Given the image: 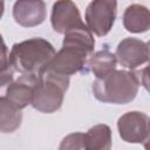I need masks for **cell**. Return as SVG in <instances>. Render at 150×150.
<instances>
[{
	"label": "cell",
	"instance_id": "3957f363",
	"mask_svg": "<svg viewBox=\"0 0 150 150\" xmlns=\"http://www.w3.org/2000/svg\"><path fill=\"white\" fill-rule=\"evenodd\" d=\"M91 89L95 98L103 103L127 104L136 97L139 82L134 70L115 69L103 77L95 79Z\"/></svg>",
	"mask_w": 150,
	"mask_h": 150
},
{
	"label": "cell",
	"instance_id": "6da1fadb",
	"mask_svg": "<svg viewBox=\"0 0 150 150\" xmlns=\"http://www.w3.org/2000/svg\"><path fill=\"white\" fill-rule=\"evenodd\" d=\"M94 47L95 39L87 27L68 30L64 33L61 49L55 53L43 71L70 77L84 69Z\"/></svg>",
	"mask_w": 150,
	"mask_h": 150
},
{
	"label": "cell",
	"instance_id": "30bf717a",
	"mask_svg": "<svg viewBox=\"0 0 150 150\" xmlns=\"http://www.w3.org/2000/svg\"><path fill=\"white\" fill-rule=\"evenodd\" d=\"M46 4L43 1L20 0L14 2V21L22 27H35L41 25L46 19Z\"/></svg>",
	"mask_w": 150,
	"mask_h": 150
},
{
	"label": "cell",
	"instance_id": "7a4b0ae2",
	"mask_svg": "<svg viewBox=\"0 0 150 150\" xmlns=\"http://www.w3.org/2000/svg\"><path fill=\"white\" fill-rule=\"evenodd\" d=\"M53 45L42 38H32L12 46L9 62L15 71L40 75L55 55Z\"/></svg>",
	"mask_w": 150,
	"mask_h": 150
},
{
	"label": "cell",
	"instance_id": "7c38bea8",
	"mask_svg": "<svg viewBox=\"0 0 150 150\" xmlns=\"http://www.w3.org/2000/svg\"><path fill=\"white\" fill-rule=\"evenodd\" d=\"M117 60L115 54H112L108 48L101 49L96 53H93L87 60L86 66L95 75L96 79L103 77L110 71L116 69Z\"/></svg>",
	"mask_w": 150,
	"mask_h": 150
},
{
	"label": "cell",
	"instance_id": "ba28073f",
	"mask_svg": "<svg viewBox=\"0 0 150 150\" xmlns=\"http://www.w3.org/2000/svg\"><path fill=\"white\" fill-rule=\"evenodd\" d=\"M50 22L53 29L59 34H64L75 28L87 27L81 19L77 6L69 0L56 1L53 4Z\"/></svg>",
	"mask_w": 150,
	"mask_h": 150
},
{
	"label": "cell",
	"instance_id": "e0dca14e",
	"mask_svg": "<svg viewBox=\"0 0 150 150\" xmlns=\"http://www.w3.org/2000/svg\"><path fill=\"white\" fill-rule=\"evenodd\" d=\"M136 76H137V80L139 82V86L142 84L145 89H148V66H145L143 69L141 70H134Z\"/></svg>",
	"mask_w": 150,
	"mask_h": 150
},
{
	"label": "cell",
	"instance_id": "2e32d148",
	"mask_svg": "<svg viewBox=\"0 0 150 150\" xmlns=\"http://www.w3.org/2000/svg\"><path fill=\"white\" fill-rule=\"evenodd\" d=\"M84 146V134L71 132L63 137L60 143L59 150H82Z\"/></svg>",
	"mask_w": 150,
	"mask_h": 150
},
{
	"label": "cell",
	"instance_id": "9c48e42d",
	"mask_svg": "<svg viewBox=\"0 0 150 150\" xmlns=\"http://www.w3.org/2000/svg\"><path fill=\"white\" fill-rule=\"evenodd\" d=\"M38 76L34 74H22L19 79L9 83L6 88V97L20 110L32 104Z\"/></svg>",
	"mask_w": 150,
	"mask_h": 150
},
{
	"label": "cell",
	"instance_id": "9a60e30c",
	"mask_svg": "<svg viewBox=\"0 0 150 150\" xmlns=\"http://www.w3.org/2000/svg\"><path fill=\"white\" fill-rule=\"evenodd\" d=\"M13 71L14 69L9 62L8 48L4 41L2 35L0 34V77L13 80Z\"/></svg>",
	"mask_w": 150,
	"mask_h": 150
},
{
	"label": "cell",
	"instance_id": "52a82bcc",
	"mask_svg": "<svg viewBox=\"0 0 150 150\" xmlns=\"http://www.w3.org/2000/svg\"><path fill=\"white\" fill-rule=\"evenodd\" d=\"M115 56L122 67L137 70L149 61V45L136 38H125L117 45Z\"/></svg>",
	"mask_w": 150,
	"mask_h": 150
},
{
	"label": "cell",
	"instance_id": "8fae6325",
	"mask_svg": "<svg viewBox=\"0 0 150 150\" xmlns=\"http://www.w3.org/2000/svg\"><path fill=\"white\" fill-rule=\"evenodd\" d=\"M122 21L128 32L134 34L144 33L150 28V12L143 5L132 4L125 8Z\"/></svg>",
	"mask_w": 150,
	"mask_h": 150
},
{
	"label": "cell",
	"instance_id": "ac0fdd59",
	"mask_svg": "<svg viewBox=\"0 0 150 150\" xmlns=\"http://www.w3.org/2000/svg\"><path fill=\"white\" fill-rule=\"evenodd\" d=\"M4 11H5V2L4 1H0V20L4 15Z\"/></svg>",
	"mask_w": 150,
	"mask_h": 150
},
{
	"label": "cell",
	"instance_id": "8992f818",
	"mask_svg": "<svg viewBox=\"0 0 150 150\" xmlns=\"http://www.w3.org/2000/svg\"><path fill=\"white\" fill-rule=\"evenodd\" d=\"M117 129L122 141L146 144L149 139V116L137 110L128 111L118 118Z\"/></svg>",
	"mask_w": 150,
	"mask_h": 150
},
{
	"label": "cell",
	"instance_id": "5bb4252c",
	"mask_svg": "<svg viewBox=\"0 0 150 150\" xmlns=\"http://www.w3.org/2000/svg\"><path fill=\"white\" fill-rule=\"evenodd\" d=\"M111 129L107 124H96L84 134V150H110Z\"/></svg>",
	"mask_w": 150,
	"mask_h": 150
},
{
	"label": "cell",
	"instance_id": "4fadbf2b",
	"mask_svg": "<svg viewBox=\"0 0 150 150\" xmlns=\"http://www.w3.org/2000/svg\"><path fill=\"white\" fill-rule=\"evenodd\" d=\"M22 122V112L6 96H0V132H14Z\"/></svg>",
	"mask_w": 150,
	"mask_h": 150
},
{
	"label": "cell",
	"instance_id": "5b68a950",
	"mask_svg": "<svg viewBox=\"0 0 150 150\" xmlns=\"http://www.w3.org/2000/svg\"><path fill=\"white\" fill-rule=\"evenodd\" d=\"M117 2L112 0H95L88 4L84 13L86 26L91 34L107 35L116 20Z\"/></svg>",
	"mask_w": 150,
	"mask_h": 150
},
{
	"label": "cell",
	"instance_id": "277c9868",
	"mask_svg": "<svg viewBox=\"0 0 150 150\" xmlns=\"http://www.w3.org/2000/svg\"><path fill=\"white\" fill-rule=\"evenodd\" d=\"M68 87L69 77L42 71L38 75L32 107L43 114L55 112L61 108Z\"/></svg>",
	"mask_w": 150,
	"mask_h": 150
}]
</instances>
